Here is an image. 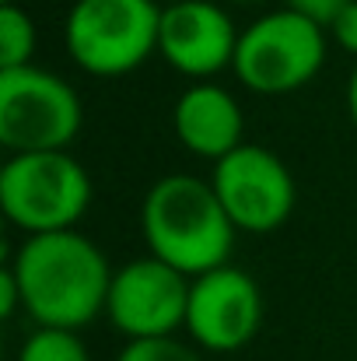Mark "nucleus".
Instances as JSON below:
<instances>
[{
    "mask_svg": "<svg viewBox=\"0 0 357 361\" xmlns=\"http://www.w3.org/2000/svg\"><path fill=\"white\" fill-rule=\"evenodd\" d=\"M35 21L18 4H0V71L28 67L35 56Z\"/></svg>",
    "mask_w": 357,
    "mask_h": 361,
    "instance_id": "nucleus-12",
    "label": "nucleus"
},
{
    "mask_svg": "<svg viewBox=\"0 0 357 361\" xmlns=\"http://www.w3.org/2000/svg\"><path fill=\"white\" fill-rule=\"evenodd\" d=\"M189 281L193 277L179 274L151 252L137 256L113 274L106 319L126 341L175 337L186 326Z\"/></svg>",
    "mask_w": 357,
    "mask_h": 361,
    "instance_id": "nucleus-8",
    "label": "nucleus"
},
{
    "mask_svg": "<svg viewBox=\"0 0 357 361\" xmlns=\"http://www.w3.org/2000/svg\"><path fill=\"white\" fill-rule=\"evenodd\" d=\"M232 14L218 0H172L161 7L158 53L172 71L189 81H214L221 71H232L238 49Z\"/></svg>",
    "mask_w": 357,
    "mask_h": 361,
    "instance_id": "nucleus-10",
    "label": "nucleus"
},
{
    "mask_svg": "<svg viewBox=\"0 0 357 361\" xmlns=\"http://www.w3.org/2000/svg\"><path fill=\"white\" fill-rule=\"evenodd\" d=\"M4 4H18V0H4Z\"/></svg>",
    "mask_w": 357,
    "mask_h": 361,
    "instance_id": "nucleus-20",
    "label": "nucleus"
},
{
    "mask_svg": "<svg viewBox=\"0 0 357 361\" xmlns=\"http://www.w3.org/2000/svg\"><path fill=\"white\" fill-rule=\"evenodd\" d=\"M326 32H330V39H333L344 53L357 56V0L351 4V7H344V11L337 14V21H333Z\"/></svg>",
    "mask_w": 357,
    "mask_h": 361,
    "instance_id": "nucleus-16",
    "label": "nucleus"
},
{
    "mask_svg": "<svg viewBox=\"0 0 357 361\" xmlns=\"http://www.w3.org/2000/svg\"><path fill=\"white\" fill-rule=\"evenodd\" d=\"M7 267L18 277L25 312L35 326L84 330L106 316L113 267L106 252L77 228L25 235Z\"/></svg>",
    "mask_w": 357,
    "mask_h": 361,
    "instance_id": "nucleus-1",
    "label": "nucleus"
},
{
    "mask_svg": "<svg viewBox=\"0 0 357 361\" xmlns=\"http://www.w3.org/2000/svg\"><path fill=\"white\" fill-rule=\"evenodd\" d=\"M14 361H92L88 344L81 341L77 330H56V326H35Z\"/></svg>",
    "mask_w": 357,
    "mask_h": 361,
    "instance_id": "nucleus-13",
    "label": "nucleus"
},
{
    "mask_svg": "<svg viewBox=\"0 0 357 361\" xmlns=\"http://www.w3.org/2000/svg\"><path fill=\"white\" fill-rule=\"evenodd\" d=\"M81 123V95L60 74L35 63L0 71V144L7 154L67 151Z\"/></svg>",
    "mask_w": 357,
    "mask_h": 361,
    "instance_id": "nucleus-6",
    "label": "nucleus"
},
{
    "mask_svg": "<svg viewBox=\"0 0 357 361\" xmlns=\"http://www.w3.org/2000/svg\"><path fill=\"white\" fill-rule=\"evenodd\" d=\"M158 0H74L63 21V46L84 74L123 78L158 53Z\"/></svg>",
    "mask_w": 357,
    "mask_h": 361,
    "instance_id": "nucleus-5",
    "label": "nucleus"
},
{
    "mask_svg": "<svg viewBox=\"0 0 357 361\" xmlns=\"http://www.w3.org/2000/svg\"><path fill=\"white\" fill-rule=\"evenodd\" d=\"M172 130L179 144L207 158L211 165L232 154L235 147L245 144V116L238 99L218 81H193L172 109Z\"/></svg>",
    "mask_w": 357,
    "mask_h": 361,
    "instance_id": "nucleus-11",
    "label": "nucleus"
},
{
    "mask_svg": "<svg viewBox=\"0 0 357 361\" xmlns=\"http://www.w3.org/2000/svg\"><path fill=\"white\" fill-rule=\"evenodd\" d=\"M228 4H256V0H228Z\"/></svg>",
    "mask_w": 357,
    "mask_h": 361,
    "instance_id": "nucleus-19",
    "label": "nucleus"
},
{
    "mask_svg": "<svg viewBox=\"0 0 357 361\" xmlns=\"http://www.w3.org/2000/svg\"><path fill=\"white\" fill-rule=\"evenodd\" d=\"M347 116H351V123H354V130H357V67H354V74H351V81H347Z\"/></svg>",
    "mask_w": 357,
    "mask_h": 361,
    "instance_id": "nucleus-18",
    "label": "nucleus"
},
{
    "mask_svg": "<svg viewBox=\"0 0 357 361\" xmlns=\"http://www.w3.org/2000/svg\"><path fill=\"white\" fill-rule=\"evenodd\" d=\"M326 49L330 32L319 21L291 7H277L242 28L232 74L252 95H291L315 81L326 63Z\"/></svg>",
    "mask_w": 357,
    "mask_h": 361,
    "instance_id": "nucleus-4",
    "label": "nucleus"
},
{
    "mask_svg": "<svg viewBox=\"0 0 357 361\" xmlns=\"http://www.w3.org/2000/svg\"><path fill=\"white\" fill-rule=\"evenodd\" d=\"M116 361H203L196 344L179 337H154V341H126Z\"/></svg>",
    "mask_w": 357,
    "mask_h": 361,
    "instance_id": "nucleus-14",
    "label": "nucleus"
},
{
    "mask_svg": "<svg viewBox=\"0 0 357 361\" xmlns=\"http://www.w3.org/2000/svg\"><path fill=\"white\" fill-rule=\"evenodd\" d=\"M211 186L228 211L232 225L249 235H270L277 232L298 200V186L291 169L280 154H273L263 144H242L221 161H214Z\"/></svg>",
    "mask_w": 357,
    "mask_h": 361,
    "instance_id": "nucleus-7",
    "label": "nucleus"
},
{
    "mask_svg": "<svg viewBox=\"0 0 357 361\" xmlns=\"http://www.w3.org/2000/svg\"><path fill=\"white\" fill-rule=\"evenodd\" d=\"M18 309L25 312L21 288H18V277H14V270L4 263V270H0V316H4V319H11V316H18Z\"/></svg>",
    "mask_w": 357,
    "mask_h": 361,
    "instance_id": "nucleus-17",
    "label": "nucleus"
},
{
    "mask_svg": "<svg viewBox=\"0 0 357 361\" xmlns=\"http://www.w3.org/2000/svg\"><path fill=\"white\" fill-rule=\"evenodd\" d=\"M351 4H354V0H284V7H291V11H298V14L319 21L322 28H330V25L337 21V14H340L344 7H351Z\"/></svg>",
    "mask_w": 357,
    "mask_h": 361,
    "instance_id": "nucleus-15",
    "label": "nucleus"
},
{
    "mask_svg": "<svg viewBox=\"0 0 357 361\" xmlns=\"http://www.w3.org/2000/svg\"><path fill=\"white\" fill-rule=\"evenodd\" d=\"M263 326V291L242 267H218L189 281L186 334L211 355H235L256 341Z\"/></svg>",
    "mask_w": 357,
    "mask_h": 361,
    "instance_id": "nucleus-9",
    "label": "nucleus"
},
{
    "mask_svg": "<svg viewBox=\"0 0 357 361\" xmlns=\"http://www.w3.org/2000/svg\"><path fill=\"white\" fill-rule=\"evenodd\" d=\"M140 232L151 256L186 277L225 267L238 235L211 179L189 172H168L147 190L140 204Z\"/></svg>",
    "mask_w": 357,
    "mask_h": 361,
    "instance_id": "nucleus-2",
    "label": "nucleus"
},
{
    "mask_svg": "<svg viewBox=\"0 0 357 361\" xmlns=\"http://www.w3.org/2000/svg\"><path fill=\"white\" fill-rule=\"evenodd\" d=\"M92 207V176L70 151L7 154L0 169V211L25 235L67 232Z\"/></svg>",
    "mask_w": 357,
    "mask_h": 361,
    "instance_id": "nucleus-3",
    "label": "nucleus"
}]
</instances>
